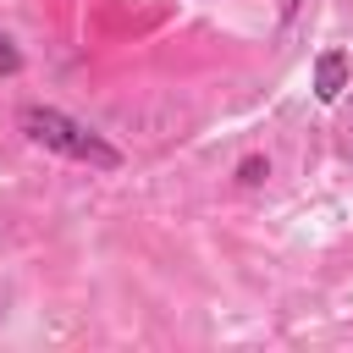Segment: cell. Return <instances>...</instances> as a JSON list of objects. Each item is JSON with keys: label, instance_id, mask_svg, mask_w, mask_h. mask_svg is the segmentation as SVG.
I'll return each mask as SVG.
<instances>
[{"label": "cell", "instance_id": "obj_6", "mask_svg": "<svg viewBox=\"0 0 353 353\" xmlns=\"http://www.w3.org/2000/svg\"><path fill=\"white\" fill-rule=\"evenodd\" d=\"M342 154H353V110H347V138H342Z\"/></svg>", "mask_w": 353, "mask_h": 353}, {"label": "cell", "instance_id": "obj_5", "mask_svg": "<svg viewBox=\"0 0 353 353\" xmlns=\"http://www.w3.org/2000/svg\"><path fill=\"white\" fill-rule=\"evenodd\" d=\"M298 6H303V0H281V22H292V17H298Z\"/></svg>", "mask_w": 353, "mask_h": 353}, {"label": "cell", "instance_id": "obj_3", "mask_svg": "<svg viewBox=\"0 0 353 353\" xmlns=\"http://www.w3.org/2000/svg\"><path fill=\"white\" fill-rule=\"evenodd\" d=\"M237 182H243V188L270 182V160H265V154H243V160H237Z\"/></svg>", "mask_w": 353, "mask_h": 353}, {"label": "cell", "instance_id": "obj_4", "mask_svg": "<svg viewBox=\"0 0 353 353\" xmlns=\"http://www.w3.org/2000/svg\"><path fill=\"white\" fill-rule=\"evenodd\" d=\"M22 72V50H17V39L0 28V77H17Z\"/></svg>", "mask_w": 353, "mask_h": 353}, {"label": "cell", "instance_id": "obj_7", "mask_svg": "<svg viewBox=\"0 0 353 353\" xmlns=\"http://www.w3.org/2000/svg\"><path fill=\"white\" fill-rule=\"evenodd\" d=\"M0 314H6V292H0Z\"/></svg>", "mask_w": 353, "mask_h": 353}, {"label": "cell", "instance_id": "obj_2", "mask_svg": "<svg viewBox=\"0 0 353 353\" xmlns=\"http://www.w3.org/2000/svg\"><path fill=\"white\" fill-rule=\"evenodd\" d=\"M342 94H347V55L342 50H320L314 55V99L336 105Z\"/></svg>", "mask_w": 353, "mask_h": 353}, {"label": "cell", "instance_id": "obj_1", "mask_svg": "<svg viewBox=\"0 0 353 353\" xmlns=\"http://www.w3.org/2000/svg\"><path fill=\"white\" fill-rule=\"evenodd\" d=\"M17 132L33 149H44L55 160H72V165H88V171H121L127 165V154L105 132H94L88 121H77L55 105H17Z\"/></svg>", "mask_w": 353, "mask_h": 353}]
</instances>
